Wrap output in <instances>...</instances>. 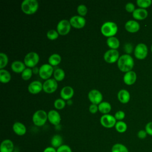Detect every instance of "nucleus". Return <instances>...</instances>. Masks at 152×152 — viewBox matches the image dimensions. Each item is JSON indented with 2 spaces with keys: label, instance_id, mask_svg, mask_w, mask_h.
<instances>
[{
  "label": "nucleus",
  "instance_id": "41",
  "mask_svg": "<svg viewBox=\"0 0 152 152\" xmlns=\"http://www.w3.org/2000/svg\"><path fill=\"white\" fill-rule=\"evenodd\" d=\"M145 130L148 135L152 136V122H149L146 124Z\"/></svg>",
  "mask_w": 152,
  "mask_h": 152
},
{
  "label": "nucleus",
  "instance_id": "1",
  "mask_svg": "<svg viewBox=\"0 0 152 152\" xmlns=\"http://www.w3.org/2000/svg\"><path fill=\"white\" fill-rule=\"evenodd\" d=\"M118 68L124 72L132 71L134 65V62L132 57L129 54H124L121 55L117 61Z\"/></svg>",
  "mask_w": 152,
  "mask_h": 152
},
{
  "label": "nucleus",
  "instance_id": "34",
  "mask_svg": "<svg viewBox=\"0 0 152 152\" xmlns=\"http://www.w3.org/2000/svg\"><path fill=\"white\" fill-rule=\"evenodd\" d=\"M152 4L151 0H137V4L140 8L145 9L149 7Z\"/></svg>",
  "mask_w": 152,
  "mask_h": 152
},
{
  "label": "nucleus",
  "instance_id": "45",
  "mask_svg": "<svg viewBox=\"0 0 152 152\" xmlns=\"http://www.w3.org/2000/svg\"><path fill=\"white\" fill-rule=\"evenodd\" d=\"M43 152H56V149L52 146H49L45 148Z\"/></svg>",
  "mask_w": 152,
  "mask_h": 152
},
{
  "label": "nucleus",
  "instance_id": "3",
  "mask_svg": "<svg viewBox=\"0 0 152 152\" xmlns=\"http://www.w3.org/2000/svg\"><path fill=\"white\" fill-rule=\"evenodd\" d=\"M100 31L103 36L108 37H112L116 34L118 26L114 22L106 21L102 25Z\"/></svg>",
  "mask_w": 152,
  "mask_h": 152
},
{
  "label": "nucleus",
  "instance_id": "6",
  "mask_svg": "<svg viewBox=\"0 0 152 152\" xmlns=\"http://www.w3.org/2000/svg\"><path fill=\"white\" fill-rule=\"evenodd\" d=\"M53 68L49 64H45L39 68V74L41 78L43 80H48L53 74Z\"/></svg>",
  "mask_w": 152,
  "mask_h": 152
},
{
  "label": "nucleus",
  "instance_id": "47",
  "mask_svg": "<svg viewBox=\"0 0 152 152\" xmlns=\"http://www.w3.org/2000/svg\"><path fill=\"white\" fill-rule=\"evenodd\" d=\"M72 101H71V100H67V104H68V105H71V104H72Z\"/></svg>",
  "mask_w": 152,
  "mask_h": 152
},
{
  "label": "nucleus",
  "instance_id": "37",
  "mask_svg": "<svg viewBox=\"0 0 152 152\" xmlns=\"http://www.w3.org/2000/svg\"><path fill=\"white\" fill-rule=\"evenodd\" d=\"M77 12H78L79 15H80L81 17L85 16L87 12V8L86 7V5H84L83 4L79 5L77 7Z\"/></svg>",
  "mask_w": 152,
  "mask_h": 152
},
{
  "label": "nucleus",
  "instance_id": "10",
  "mask_svg": "<svg viewBox=\"0 0 152 152\" xmlns=\"http://www.w3.org/2000/svg\"><path fill=\"white\" fill-rule=\"evenodd\" d=\"M71 25L69 21L67 20H62L57 24V31L60 35H66L70 31Z\"/></svg>",
  "mask_w": 152,
  "mask_h": 152
},
{
  "label": "nucleus",
  "instance_id": "33",
  "mask_svg": "<svg viewBox=\"0 0 152 152\" xmlns=\"http://www.w3.org/2000/svg\"><path fill=\"white\" fill-rule=\"evenodd\" d=\"M33 73V71L30 68H26L21 73V78L24 80H28L31 77Z\"/></svg>",
  "mask_w": 152,
  "mask_h": 152
},
{
  "label": "nucleus",
  "instance_id": "15",
  "mask_svg": "<svg viewBox=\"0 0 152 152\" xmlns=\"http://www.w3.org/2000/svg\"><path fill=\"white\" fill-rule=\"evenodd\" d=\"M43 89V84L39 81H33L28 86V91L33 94L40 93Z\"/></svg>",
  "mask_w": 152,
  "mask_h": 152
},
{
  "label": "nucleus",
  "instance_id": "26",
  "mask_svg": "<svg viewBox=\"0 0 152 152\" xmlns=\"http://www.w3.org/2000/svg\"><path fill=\"white\" fill-rule=\"evenodd\" d=\"M112 106L110 104L107 102H103L98 104L99 111L104 115L109 113L110 112Z\"/></svg>",
  "mask_w": 152,
  "mask_h": 152
},
{
  "label": "nucleus",
  "instance_id": "18",
  "mask_svg": "<svg viewBox=\"0 0 152 152\" xmlns=\"http://www.w3.org/2000/svg\"><path fill=\"white\" fill-rule=\"evenodd\" d=\"M137 80V74L134 71H130L127 72H125V75H124L123 80L124 82L128 86L132 85L135 83Z\"/></svg>",
  "mask_w": 152,
  "mask_h": 152
},
{
  "label": "nucleus",
  "instance_id": "35",
  "mask_svg": "<svg viewBox=\"0 0 152 152\" xmlns=\"http://www.w3.org/2000/svg\"><path fill=\"white\" fill-rule=\"evenodd\" d=\"M65 105H66V102L65 100L62 99V98L57 99L54 102V107L58 110L62 109L63 108H64Z\"/></svg>",
  "mask_w": 152,
  "mask_h": 152
},
{
  "label": "nucleus",
  "instance_id": "19",
  "mask_svg": "<svg viewBox=\"0 0 152 152\" xmlns=\"http://www.w3.org/2000/svg\"><path fill=\"white\" fill-rule=\"evenodd\" d=\"M125 28L129 33H136L140 28L139 23L135 20H129L125 24Z\"/></svg>",
  "mask_w": 152,
  "mask_h": 152
},
{
  "label": "nucleus",
  "instance_id": "8",
  "mask_svg": "<svg viewBox=\"0 0 152 152\" xmlns=\"http://www.w3.org/2000/svg\"><path fill=\"white\" fill-rule=\"evenodd\" d=\"M148 53V48L146 45L142 43H138L134 49V56L138 59H145Z\"/></svg>",
  "mask_w": 152,
  "mask_h": 152
},
{
  "label": "nucleus",
  "instance_id": "44",
  "mask_svg": "<svg viewBox=\"0 0 152 152\" xmlns=\"http://www.w3.org/2000/svg\"><path fill=\"white\" fill-rule=\"evenodd\" d=\"M124 49H125V52L127 53V54H129L131 53L132 52V49H133V46L130 43H127L125 45V47H124Z\"/></svg>",
  "mask_w": 152,
  "mask_h": 152
},
{
  "label": "nucleus",
  "instance_id": "24",
  "mask_svg": "<svg viewBox=\"0 0 152 152\" xmlns=\"http://www.w3.org/2000/svg\"><path fill=\"white\" fill-rule=\"evenodd\" d=\"M62 142H63L62 137L59 134H55L51 138L50 144L52 147L57 149L59 147H61L62 145H63Z\"/></svg>",
  "mask_w": 152,
  "mask_h": 152
},
{
  "label": "nucleus",
  "instance_id": "25",
  "mask_svg": "<svg viewBox=\"0 0 152 152\" xmlns=\"http://www.w3.org/2000/svg\"><path fill=\"white\" fill-rule=\"evenodd\" d=\"M106 43L107 46L112 49L117 50V49L119 47V45H120V42L119 39L115 36L108 37L106 40Z\"/></svg>",
  "mask_w": 152,
  "mask_h": 152
},
{
  "label": "nucleus",
  "instance_id": "7",
  "mask_svg": "<svg viewBox=\"0 0 152 152\" xmlns=\"http://www.w3.org/2000/svg\"><path fill=\"white\" fill-rule=\"evenodd\" d=\"M100 122L103 127L106 128H111L115 126L116 119L113 115L105 114L101 116L100 119Z\"/></svg>",
  "mask_w": 152,
  "mask_h": 152
},
{
  "label": "nucleus",
  "instance_id": "36",
  "mask_svg": "<svg viewBox=\"0 0 152 152\" xmlns=\"http://www.w3.org/2000/svg\"><path fill=\"white\" fill-rule=\"evenodd\" d=\"M58 36H59V33L57 31V30H55L53 29L49 30L46 33L47 37L49 39L52 40L56 39L58 37Z\"/></svg>",
  "mask_w": 152,
  "mask_h": 152
},
{
  "label": "nucleus",
  "instance_id": "4",
  "mask_svg": "<svg viewBox=\"0 0 152 152\" xmlns=\"http://www.w3.org/2000/svg\"><path fill=\"white\" fill-rule=\"evenodd\" d=\"M48 120V113L43 110L36 111L32 116L33 124L37 126H42L45 124Z\"/></svg>",
  "mask_w": 152,
  "mask_h": 152
},
{
  "label": "nucleus",
  "instance_id": "14",
  "mask_svg": "<svg viewBox=\"0 0 152 152\" xmlns=\"http://www.w3.org/2000/svg\"><path fill=\"white\" fill-rule=\"evenodd\" d=\"M48 119L53 125H58L61 121V117L59 112L55 110H50L48 113Z\"/></svg>",
  "mask_w": 152,
  "mask_h": 152
},
{
  "label": "nucleus",
  "instance_id": "31",
  "mask_svg": "<svg viewBox=\"0 0 152 152\" xmlns=\"http://www.w3.org/2000/svg\"><path fill=\"white\" fill-rule=\"evenodd\" d=\"M115 128L117 132L119 133H124L127 130V125L125 122L119 121L116 122Z\"/></svg>",
  "mask_w": 152,
  "mask_h": 152
},
{
  "label": "nucleus",
  "instance_id": "16",
  "mask_svg": "<svg viewBox=\"0 0 152 152\" xmlns=\"http://www.w3.org/2000/svg\"><path fill=\"white\" fill-rule=\"evenodd\" d=\"M13 142L9 139L3 140L0 145V152H13L14 150Z\"/></svg>",
  "mask_w": 152,
  "mask_h": 152
},
{
  "label": "nucleus",
  "instance_id": "23",
  "mask_svg": "<svg viewBox=\"0 0 152 152\" xmlns=\"http://www.w3.org/2000/svg\"><path fill=\"white\" fill-rule=\"evenodd\" d=\"M118 99L122 103H127L130 100V94L125 89H122L118 93Z\"/></svg>",
  "mask_w": 152,
  "mask_h": 152
},
{
  "label": "nucleus",
  "instance_id": "49",
  "mask_svg": "<svg viewBox=\"0 0 152 152\" xmlns=\"http://www.w3.org/2000/svg\"><path fill=\"white\" fill-rule=\"evenodd\" d=\"M151 52H152V45H151Z\"/></svg>",
  "mask_w": 152,
  "mask_h": 152
},
{
  "label": "nucleus",
  "instance_id": "42",
  "mask_svg": "<svg viewBox=\"0 0 152 152\" xmlns=\"http://www.w3.org/2000/svg\"><path fill=\"white\" fill-rule=\"evenodd\" d=\"M147 133L146 132L145 130H143V129H141V130H140L138 133H137V137L138 138L140 139H141V140H143L144 138H145L147 137Z\"/></svg>",
  "mask_w": 152,
  "mask_h": 152
},
{
  "label": "nucleus",
  "instance_id": "28",
  "mask_svg": "<svg viewBox=\"0 0 152 152\" xmlns=\"http://www.w3.org/2000/svg\"><path fill=\"white\" fill-rule=\"evenodd\" d=\"M61 56L58 53H53L51 55L48 59L49 64L52 66H56L61 62Z\"/></svg>",
  "mask_w": 152,
  "mask_h": 152
},
{
  "label": "nucleus",
  "instance_id": "43",
  "mask_svg": "<svg viewBox=\"0 0 152 152\" xmlns=\"http://www.w3.org/2000/svg\"><path fill=\"white\" fill-rule=\"evenodd\" d=\"M89 112L93 114L96 113L97 110H99L98 109V106L97 104H90V106H89Z\"/></svg>",
  "mask_w": 152,
  "mask_h": 152
},
{
  "label": "nucleus",
  "instance_id": "5",
  "mask_svg": "<svg viewBox=\"0 0 152 152\" xmlns=\"http://www.w3.org/2000/svg\"><path fill=\"white\" fill-rule=\"evenodd\" d=\"M39 61V56L35 52H28L24 58V63L28 68H34Z\"/></svg>",
  "mask_w": 152,
  "mask_h": 152
},
{
  "label": "nucleus",
  "instance_id": "32",
  "mask_svg": "<svg viewBox=\"0 0 152 152\" xmlns=\"http://www.w3.org/2000/svg\"><path fill=\"white\" fill-rule=\"evenodd\" d=\"M8 62V58L7 55L3 52L0 53V69L5 68Z\"/></svg>",
  "mask_w": 152,
  "mask_h": 152
},
{
  "label": "nucleus",
  "instance_id": "9",
  "mask_svg": "<svg viewBox=\"0 0 152 152\" xmlns=\"http://www.w3.org/2000/svg\"><path fill=\"white\" fill-rule=\"evenodd\" d=\"M119 53L116 49H110L104 54L103 58L107 63L112 64L118 61L119 58Z\"/></svg>",
  "mask_w": 152,
  "mask_h": 152
},
{
  "label": "nucleus",
  "instance_id": "46",
  "mask_svg": "<svg viewBox=\"0 0 152 152\" xmlns=\"http://www.w3.org/2000/svg\"><path fill=\"white\" fill-rule=\"evenodd\" d=\"M32 71H33V72L34 73V74H37V73H39V68L38 69L37 67H34L33 68V69H32Z\"/></svg>",
  "mask_w": 152,
  "mask_h": 152
},
{
  "label": "nucleus",
  "instance_id": "40",
  "mask_svg": "<svg viewBox=\"0 0 152 152\" xmlns=\"http://www.w3.org/2000/svg\"><path fill=\"white\" fill-rule=\"evenodd\" d=\"M125 10L128 12H133L135 11V5L131 2H128L125 5Z\"/></svg>",
  "mask_w": 152,
  "mask_h": 152
},
{
  "label": "nucleus",
  "instance_id": "17",
  "mask_svg": "<svg viewBox=\"0 0 152 152\" xmlns=\"http://www.w3.org/2000/svg\"><path fill=\"white\" fill-rule=\"evenodd\" d=\"M74 93V89L71 86H66L61 89L60 91V96L62 99L68 100L72 97Z\"/></svg>",
  "mask_w": 152,
  "mask_h": 152
},
{
  "label": "nucleus",
  "instance_id": "38",
  "mask_svg": "<svg viewBox=\"0 0 152 152\" xmlns=\"http://www.w3.org/2000/svg\"><path fill=\"white\" fill-rule=\"evenodd\" d=\"M56 152H72L71 148L66 144H63L56 149Z\"/></svg>",
  "mask_w": 152,
  "mask_h": 152
},
{
  "label": "nucleus",
  "instance_id": "30",
  "mask_svg": "<svg viewBox=\"0 0 152 152\" xmlns=\"http://www.w3.org/2000/svg\"><path fill=\"white\" fill-rule=\"evenodd\" d=\"M65 72L61 68H57L53 72V77L54 79L57 81H61L64 80L65 78Z\"/></svg>",
  "mask_w": 152,
  "mask_h": 152
},
{
  "label": "nucleus",
  "instance_id": "29",
  "mask_svg": "<svg viewBox=\"0 0 152 152\" xmlns=\"http://www.w3.org/2000/svg\"><path fill=\"white\" fill-rule=\"evenodd\" d=\"M111 152H129V150L123 144L116 143L112 147Z\"/></svg>",
  "mask_w": 152,
  "mask_h": 152
},
{
  "label": "nucleus",
  "instance_id": "12",
  "mask_svg": "<svg viewBox=\"0 0 152 152\" xmlns=\"http://www.w3.org/2000/svg\"><path fill=\"white\" fill-rule=\"evenodd\" d=\"M88 98L92 104H99L103 100V95L100 91L93 89L88 92Z\"/></svg>",
  "mask_w": 152,
  "mask_h": 152
},
{
  "label": "nucleus",
  "instance_id": "21",
  "mask_svg": "<svg viewBox=\"0 0 152 152\" xmlns=\"http://www.w3.org/2000/svg\"><path fill=\"white\" fill-rule=\"evenodd\" d=\"M148 15V12L145 9L137 8L132 12V17L138 20H142L147 18Z\"/></svg>",
  "mask_w": 152,
  "mask_h": 152
},
{
  "label": "nucleus",
  "instance_id": "11",
  "mask_svg": "<svg viewBox=\"0 0 152 152\" xmlns=\"http://www.w3.org/2000/svg\"><path fill=\"white\" fill-rule=\"evenodd\" d=\"M58 88V83L54 78L46 80L43 84V90L47 93H52Z\"/></svg>",
  "mask_w": 152,
  "mask_h": 152
},
{
  "label": "nucleus",
  "instance_id": "39",
  "mask_svg": "<svg viewBox=\"0 0 152 152\" xmlns=\"http://www.w3.org/2000/svg\"><path fill=\"white\" fill-rule=\"evenodd\" d=\"M114 116L116 120H118V121H122L124 119L125 116V113L122 110H118L115 113Z\"/></svg>",
  "mask_w": 152,
  "mask_h": 152
},
{
  "label": "nucleus",
  "instance_id": "27",
  "mask_svg": "<svg viewBox=\"0 0 152 152\" xmlns=\"http://www.w3.org/2000/svg\"><path fill=\"white\" fill-rule=\"evenodd\" d=\"M11 78V74L5 69H0V81L2 83H8Z\"/></svg>",
  "mask_w": 152,
  "mask_h": 152
},
{
  "label": "nucleus",
  "instance_id": "22",
  "mask_svg": "<svg viewBox=\"0 0 152 152\" xmlns=\"http://www.w3.org/2000/svg\"><path fill=\"white\" fill-rule=\"evenodd\" d=\"M11 67L12 71L16 73H22L26 68L24 63L21 61H15L12 62Z\"/></svg>",
  "mask_w": 152,
  "mask_h": 152
},
{
  "label": "nucleus",
  "instance_id": "20",
  "mask_svg": "<svg viewBox=\"0 0 152 152\" xmlns=\"http://www.w3.org/2000/svg\"><path fill=\"white\" fill-rule=\"evenodd\" d=\"M12 130L15 134L19 136H23L26 133V127L21 122H16L12 125Z\"/></svg>",
  "mask_w": 152,
  "mask_h": 152
},
{
  "label": "nucleus",
  "instance_id": "48",
  "mask_svg": "<svg viewBox=\"0 0 152 152\" xmlns=\"http://www.w3.org/2000/svg\"><path fill=\"white\" fill-rule=\"evenodd\" d=\"M13 152H19V151H15V150H14Z\"/></svg>",
  "mask_w": 152,
  "mask_h": 152
},
{
  "label": "nucleus",
  "instance_id": "13",
  "mask_svg": "<svg viewBox=\"0 0 152 152\" xmlns=\"http://www.w3.org/2000/svg\"><path fill=\"white\" fill-rule=\"evenodd\" d=\"M69 23L73 27L75 28H81L86 25V19L80 15H74L69 19Z\"/></svg>",
  "mask_w": 152,
  "mask_h": 152
},
{
  "label": "nucleus",
  "instance_id": "2",
  "mask_svg": "<svg viewBox=\"0 0 152 152\" xmlns=\"http://www.w3.org/2000/svg\"><path fill=\"white\" fill-rule=\"evenodd\" d=\"M39 8V3L36 0H24L21 5L22 11L26 14L31 15L35 13Z\"/></svg>",
  "mask_w": 152,
  "mask_h": 152
}]
</instances>
